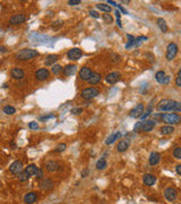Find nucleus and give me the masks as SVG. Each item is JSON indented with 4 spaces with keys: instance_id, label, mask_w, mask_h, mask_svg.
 Instances as JSON below:
<instances>
[{
    "instance_id": "1",
    "label": "nucleus",
    "mask_w": 181,
    "mask_h": 204,
    "mask_svg": "<svg viewBox=\"0 0 181 204\" xmlns=\"http://www.w3.org/2000/svg\"><path fill=\"white\" fill-rule=\"evenodd\" d=\"M156 110L158 112H180L181 111V103L176 100H171V99H164L157 103Z\"/></svg>"
},
{
    "instance_id": "2",
    "label": "nucleus",
    "mask_w": 181,
    "mask_h": 204,
    "mask_svg": "<svg viewBox=\"0 0 181 204\" xmlns=\"http://www.w3.org/2000/svg\"><path fill=\"white\" fill-rule=\"evenodd\" d=\"M156 118L161 119L162 122L170 125V126L178 125L181 122V117L179 113H157Z\"/></svg>"
},
{
    "instance_id": "3",
    "label": "nucleus",
    "mask_w": 181,
    "mask_h": 204,
    "mask_svg": "<svg viewBox=\"0 0 181 204\" xmlns=\"http://www.w3.org/2000/svg\"><path fill=\"white\" fill-rule=\"evenodd\" d=\"M38 56H39V52L34 49H22L15 54V58L20 61H26V60H31Z\"/></svg>"
},
{
    "instance_id": "4",
    "label": "nucleus",
    "mask_w": 181,
    "mask_h": 204,
    "mask_svg": "<svg viewBox=\"0 0 181 204\" xmlns=\"http://www.w3.org/2000/svg\"><path fill=\"white\" fill-rule=\"evenodd\" d=\"M98 95H100V90L95 88H87L82 90L80 92V97L85 99V100H92L94 97H96Z\"/></svg>"
},
{
    "instance_id": "5",
    "label": "nucleus",
    "mask_w": 181,
    "mask_h": 204,
    "mask_svg": "<svg viewBox=\"0 0 181 204\" xmlns=\"http://www.w3.org/2000/svg\"><path fill=\"white\" fill-rule=\"evenodd\" d=\"M178 45H176L174 42H171V43L167 44V54H165V58L169 61H172L173 59L176 58V56L178 54Z\"/></svg>"
},
{
    "instance_id": "6",
    "label": "nucleus",
    "mask_w": 181,
    "mask_h": 204,
    "mask_svg": "<svg viewBox=\"0 0 181 204\" xmlns=\"http://www.w3.org/2000/svg\"><path fill=\"white\" fill-rule=\"evenodd\" d=\"M82 56H83V51L78 48L70 49L68 52H67V57H68V59L71 60V61H77L78 59H80Z\"/></svg>"
},
{
    "instance_id": "7",
    "label": "nucleus",
    "mask_w": 181,
    "mask_h": 204,
    "mask_svg": "<svg viewBox=\"0 0 181 204\" xmlns=\"http://www.w3.org/2000/svg\"><path fill=\"white\" fill-rule=\"evenodd\" d=\"M35 79L39 82H43L45 79H48L50 76V72L47 68H40L35 72Z\"/></svg>"
},
{
    "instance_id": "8",
    "label": "nucleus",
    "mask_w": 181,
    "mask_h": 204,
    "mask_svg": "<svg viewBox=\"0 0 181 204\" xmlns=\"http://www.w3.org/2000/svg\"><path fill=\"white\" fill-rule=\"evenodd\" d=\"M164 197L167 202H174L178 197V192L174 187H167V190H164Z\"/></svg>"
},
{
    "instance_id": "9",
    "label": "nucleus",
    "mask_w": 181,
    "mask_h": 204,
    "mask_svg": "<svg viewBox=\"0 0 181 204\" xmlns=\"http://www.w3.org/2000/svg\"><path fill=\"white\" fill-rule=\"evenodd\" d=\"M24 170V167H23V162L20 160L14 161L11 165H9V171L13 174V175H18L20 171Z\"/></svg>"
},
{
    "instance_id": "10",
    "label": "nucleus",
    "mask_w": 181,
    "mask_h": 204,
    "mask_svg": "<svg viewBox=\"0 0 181 204\" xmlns=\"http://www.w3.org/2000/svg\"><path fill=\"white\" fill-rule=\"evenodd\" d=\"M144 112V104L143 103H139L136 107H134L129 112V117L131 118H139L142 116V113Z\"/></svg>"
},
{
    "instance_id": "11",
    "label": "nucleus",
    "mask_w": 181,
    "mask_h": 204,
    "mask_svg": "<svg viewBox=\"0 0 181 204\" xmlns=\"http://www.w3.org/2000/svg\"><path fill=\"white\" fill-rule=\"evenodd\" d=\"M53 181L49 178H43V179L40 180V188L42 190H45V192H48V190H51L53 188Z\"/></svg>"
},
{
    "instance_id": "12",
    "label": "nucleus",
    "mask_w": 181,
    "mask_h": 204,
    "mask_svg": "<svg viewBox=\"0 0 181 204\" xmlns=\"http://www.w3.org/2000/svg\"><path fill=\"white\" fill-rule=\"evenodd\" d=\"M44 167H45V169L48 170L49 172H56V171H58V170L61 168L58 161H54V160L47 161L45 165H44Z\"/></svg>"
},
{
    "instance_id": "13",
    "label": "nucleus",
    "mask_w": 181,
    "mask_h": 204,
    "mask_svg": "<svg viewBox=\"0 0 181 204\" xmlns=\"http://www.w3.org/2000/svg\"><path fill=\"white\" fill-rule=\"evenodd\" d=\"M155 79L160 84H169L170 82V76H167L164 70H160L155 74Z\"/></svg>"
},
{
    "instance_id": "14",
    "label": "nucleus",
    "mask_w": 181,
    "mask_h": 204,
    "mask_svg": "<svg viewBox=\"0 0 181 204\" xmlns=\"http://www.w3.org/2000/svg\"><path fill=\"white\" fill-rule=\"evenodd\" d=\"M161 159H162L161 154H160L158 152H156V151H154V152H152V153L149 154V158H148V163L154 167V165H157L160 162H161Z\"/></svg>"
},
{
    "instance_id": "15",
    "label": "nucleus",
    "mask_w": 181,
    "mask_h": 204,
    "mask_svg": "<svg viewBox=\"0 0 181 204\" xmlns=\"http://www.w3.org/2000/svg\"><path fill=\"white\" fill-rule=\"evenodd\" d=\"M120 77H121V74L119 72H112L105 76V82L109 84H116L120 79Z\"/></svg>"
},
{
    "instance_id": "16",
    "label": "nucleus",
    "mask_w": 181,
    "mask_h": 204,
    "mask_svg": "<svg viewBox=\"0 0 181 204\" xmlns=\"http://www.w3.org/2000/svg\"><path fill=\"white\" fill-rule=\"evenodd\" d=\"M92 74H93V72H92V69H91V68L83 67L80 70H79V78H80L82 81L87 82L88 79L91 78V76H92Z\"/></svg>"
},
{
    "instance_id": "17",
    "label": "nucleus",
    "mask_w": 181,
    "mask_h": 204,
    "mask_svg": "<svg viewBox=\"0 0 181 204\" xmlns=\"http://www.w3.org/2000/svg\"><path fill=\"white\" fill-rule=\"evenodd\" d=\"M25 20H26V16L23 14H18V15L11 16L9 20V23L11 25H20V24L25 23Z\"/></svg>"
},
{
    "instance_id": "18",
    "label": "nucleus",
    "mask_w": 181,
    "mask_h": 204,
    "mask_svg": "<svg viewBox=\"0 0 181 204\" xmlns=\"http://www.w3.org/2000/svg\"><path fill=\"white\" fill-rule=\"evenodd\" d=\"M10 75H11V77L14 78V79H18L20 81V79H23L25 77V72L18 67H14L10 70Z\"/></svg>"
},
{
    "instance_id": "19",
    "label": "nucleus",
    "mask_w": 181,
    "mask_h": 204,
    "mask_svg": "<svg viewBox=\"0 0 181 204\" xmlns=\"http://www.w3.org/2000/svg\"><path fill=\"white\" fill-rule=\"evenodd\" d=\"M129 146H130V140L129 138H123V140H121L118 143L117 151L120 152V153H122V152H125V151H127L129 149Z\"/></svg>"
},
{
    "instance_id": "20",
    "label": "nucleus",
    "mask_w": 181,
    "mask_h": 204,
    "mask_svg": "<svg viewBox=\"0 0 181 204\" xmlns=\"http://www.w3.org/2000/svg\"><path fill=\"white\" fill-rule=\"evenodd\" d=\"M155 127V122L154 120H143L142 122V126H140V131L147 133V131H151Z\"/></svg>"
},
{
    "instance_id": "21",
    "label": "nucleus",
    "mask_w": 181,
    "mask_h": 204,
    "mask_svg": "<svg viewBox=\"0 0 181 204\" xmlns=\"http://www.w3.org/2000/svg\"><path fill=\"white\" fill-rule=\"evenodd\" d=\"M38 199V194L35 192H29L27 194H25L24 196V202L25 204H34Z\"/></svg>"
},
{
    "instance_id": "22",
    "label": "nucleus",
    "mask_w": 181,
    "mask_h": 204,
    "mask_svg": "<svg viewBox=\"0 0 181 204\" xmlns=\"http://www.w3.org/2000/svg\"><path fill=\"white\" fill-rule=\"evenodd\" d=\"M143 181L144 184L147 186H153V185L156 183V177L152 174H146V175L143 176Z\"/></svg>"
},
{
    "instance_id": "23",
    "label": "nucleus",
    "mask_w": 181,
    "mask_h": 204,
    "mask_svg": "<svg viewBox=\"0 0 181 204\" xmlns=\"http://www.w3.org/2000/svg\"><path fill=\"white\" fill-rule=\"evenodd\" d=\"M62 70H64V73L66 76H73L74 74L77 72V66H76V65H73V63H69V65H67Z\"/></svg>"
},
{
    "instance_id": "24",
    "label": "nucleus",
    "mask_w": 181,
    "mask_h": 204,
    "mask_svg": "<svg viewBox=\"0 0 181 204\" xmlns=\"http://www.w3.org/2000/svg\"><path fill=\"white\" fill-rule=\"evenodd\" d=\"M120 137H121V133H120V131H114V133H112V134L107 138L105 144H107V145H111V144H113L117 140H119Z\"/></svg>"
},
{
    "instance_id": "25",
    "label": "nucleus",
    "mask_w": 181,
    "mask_h": 204,
    "mask_svg": "<svg viewBox=\"0 0 181 204\" xmlns=\"http://www.w3.org/2000/svg\"><path fill=\"white\" fill-rule=\"evenodd\" d=\"M101 79H102V76H101V74L100 73H94L92 74V76H91V78L88 79L87 82L91 84V85H96V84H98V83L101 82Z\"/></svg>"
},
{
    "instance_id": "26",
    "label": "nucleus",
    "mask_w": 181,
    "mask_h": 204,
    "mask_svg": "<svg viewBox=\"0 0 181 204\" xmlns=\"http://www.w3.org/2000/svg\"><path fill=\"white\" fill-rule=\"evenodd\" d=\"M57 60H58V56L57 54H49L45 58L44 63H45V66H53V65H56Z\"/></svg>"
},
{
    "instance_id": "27",
    "label": "nucleus",
    "mask_w": 181,
    "mask_h": 204,
    "mask_svg": "<svg viewBox=\"0 0 181 204\" xmlns=\"http://www.w3.org/2000/svg\"><path fill=\"white\" fill-rule=\"evenodd\" d=\"M173 131H174V127L170 126V125L162 126L161 129H160V133L162 135H171V134H173Z\"/></svg>"
},
{
    "instance_id": "28",
    "label": "nucleus",
    "mask_w": 181,
    "mask_h": 204,
    "mask_svg": "<svg viewBox=\"0 0 181 204\" xmlns=\"http://www.w3.org/2000/svg\"><path fill=\"white\" fill-rule=\"evenodd\" d=\"M156 24L157 26L160 27V29H161L163 33H167V22L163 20V18H157L156 20Z\"/></svg>"
},
{
    "instance_id": "29",
    "label": "nucleus",
    "mask_w": 181,
    "mask_h": 204,
    "mask_svg": "<svg viewBox=\"0 0 181 204\" xmlns=\"http://www.w3.org/2000/svg\"><path fill=\"white\" fill-rule=\"evenodd\" d=\"M38 169H39V167L36 165H34V163H31V165H29L26 168H25V171L29 174V176H34L35 175V172L38 171Z\"/></svg>"
},
{
    "instance_id": "30",
    "label": "nucleus",
    "mask_w": 181,
    "mask_h": 204,
    "mask_svg": "<svg viewBox=\"0 0 181 204\" xmlns=\"http://www.w3.org/2000/svg\"><path fill=\"white\" fill-rule=\"evenodd\" d=\"M17 176H18V180H20V181H22V183H24V181H27V180L29 179V177H31V176H29V174H27V172L25 171V170L20 171V172Z\"/></svg>"
},
{
    "instance_id": "31",
    "label": "nucleus",
    "mask_w": 181,
    "mask_h": 204,
    "mask_svg": "<svg viewBox=\"0 0 181 204\" xmlns=\"http://www.w3.org/2000/svg\"><path fill=\"white\" fill-rule=\"evenodd\" d=\"M96 8H98V10L104 11V13H110V11H111V7L109 5H107V4H98V5H96Z\"/></svg>"
},
{
    "instance_id": "32",
    "label": "nucleus",
    "mask_w": 181,
    "mask_h": 204,
    "mask_svg": "<svg viewBox=\"0 0 181 204\" xmlns=\"http://www.w3.org/2000/svg\"><path fill=\"white\" fill-rule=\"evenodd\" d=\"M107 165H108V163H107V161L104 160V159H100V160L96 162V169L98 170H103L107 168Z\"/></svg>"
},
{
    "instance_id": "33",
    "label": "nucleus",
    "mask_w": 181,
    "mask_h": 204,
    "mask_svg": "<svg viewBox=\"0 0 181 204\" xmlns=\"http://www.w3.org/2000/svg\"><path fill=\"white\" fill-rule=\"evenodd\" d=\"M62 69H64V68L61 67L60 65H53L52 68H51V73L54 74V75H59V74L62 72Z\"/></svg>"
},
{
    "instance_id": "34",
    "label": "nucleus",
    "mask_w": 181,
    "mask_h": 204,
    "mask_svg": "<svg viewBox=\"0 0 181 204\" xmlns=\"http://www.w3.org/2000/svg\"><path fill=\"white\" fill-rule=\"evenodd\" d=\"M152 106H148V107H147V109L146 110H145V112H143L142 113V116L139 117V118H140V119H142V120H144V119H146L147 117L149 116V115H151V113H152Z\"/></svg>"
},
{
    "instance_id": "35",
    "label": "nucleus",
    "mask_w": 181,
    "mask_h": 204,
    "mask_svg": "<svg viewBox=\"0 0 181 204\" xmlns=\"http://www.w3.org/2000/svg\"><path fill=\"white\" fill-rule=\"evenodd\" d=\"M127 38H128V43L126 44V49H129L134 47V43H135V38L130 35V34H127Z\"/></svg>"
},
{
    "instance_id": "36",
    "label": "nucleus",
    "mask_w": 181,
    "mask_h": 204,
    "mask_svg": "<svg viewBox=\"0 0 181 204\" xmlns=\"http://www.w3.org/2000/svg\"><path fill=\"white\" fill-rule=\"evenodd\" d=\"M4 112L6 115H14L16 112V109L14 107H11V106H6V107H4Z\"/></svg>"
},
{
    "instance_id": "37",
    "label": "nucleus",
    "mask_w": 181,
    "mask_h": 204,
    "mask_svg": "<svg viewBox=\"0 0 181 204\" xmlns=\"http://www.w3.org/2000/svg\"><path fill=\"white\" fill-rule=\"evenodd\" d=\"M66 147H67V145H66L65 143H60V144H58V145L56 146V149H54V152H57V153L64 152V151L66 150Z\"/></svg>"
},
{
    "instance_id": "38",
    "label": "nucleus",
    "mask_w": 181,
    "mask_h": 204,
    "mask_svg": "<svg viewBox=\"0 0 181 204\" xmlns=\"http://www.w3.org/2000/svg\"><path fill=\"white\" fill-rule=\"evenodd\" d=\"M173 156L178 159V160H180L181 159V147L180 146H176V149L173 150Z\"/></svg>"
},
{
    "instance_id": "39",
    "label": "nucleus",
    "mask_w": 181,
    "mask_h": 204,
    "mask_svg": "<svg viewBox=\"0 0 181 204\" xmlns=\"http://www.w3.org/2000/svg\"><path fill=\"white\" fill-rule=\"evenodd\" d=\"M35 178H36V180H41V179H43V177H44V172H43V170L41 169V168H39L38 169V171L35 172Z\"/></svg>"
},
{
    "instance_id": "40",
    "label": "nucleus",
    "mask_w": 181,
    "mask_h": 204,
    "mask_svg": "<svg viewBox=\"0 0 181 204\" xmlns=\"http://www.w3.org/2000/svg\"><path fill=\"white\" fill-rule=\"evenodd\" d=\"M102 18H103V20H104L105 23H108V24H111V23H113V18H112V16H111V15L103 14Z\"/></svg>"
},
{
    "instance_id": "41",
    "label": "nucleus",
    "mask_w": 181,
    "mask_h": 204,
    "mask_svg": "<svg viewBox=\"0 0 181 204\" xmlns=\"http://www.w3.org/2000/svg\"><path fill=\"white\" fill-rule=\"evenodd\" d=\"M147 40L146 36H138V38H135V43H134V47H138L139 44L142 43L143 41Z\"/></svg>"
},
{
    "instance_id": "42",
    "label": "nucleus",
    "mask_w": 181,
    "mask_h": 204,
    "mask_svg": "<svg viewBox=\"0 0 181 204\" xmlns=\"http://www.w3.org/2000/svg\"><path fill=\"white\" fill-rule=\"evenodd\" d=\"M176 86H178V88H181V70H179L178 74H176Z\"/></svg>"
},
{
    "instance_id": "43",
    "label": "nucleus",
    "mask_w": 181,
    "mask_h": 204,
    "mask_svg": "<svg viewBox=\"0 0 181 204\" xmlns=\"http://www.w3.org/2000/svg\"><path fill=\"white\" fill-rule=\"evenodd\" d=\"M70 112L73 113V115H80L82 112H83V108H73Z\"/></svg>"
},
{
    "instance_id": "44",
    "label": "nucleus",
    "mask_w": 181,
    "mask_h": 204,
    "mask_svg": "<svg viewBox=\"0 0 181 204\" xmlns=\"http://www.w3.org/2000/svg\"><path fill=\"white\" fill-rule=\"evenodd\" d=\"M29 127L31 129H35V131H36V129H39V124L36 122H31L29 124Z\"/></svg>"
},
{
    "instance_id": "45",
    "label": "nucleus",
    "mask_w": 181,
    "mask_h": 204,
    "mask_svg": "<svg viewBox=\"0 0 181 204\" xmlns=\"http://www.w3.org/2000/svg\"><path fill=\"white\" fill-rule=\"evenodd\" d=\"M111 61H112V63H119V61H120V56H119V54H111Z\"/></svg>"
},
{
    "instance_id": "46",
    "label": "nucleus",
    "mask_w": 181,
    "mask_h": 204,
    "mask_svg": "<svg viewBox=\"0 0 181 204\" xmlns=\"http://www.w3.org/2000/svg\"><path fill=\"white\" fill-rule=\"evenodd\" d=\"M140 126H142V122H136V125L134 126V131H140Z\"/></svg>"
},
{
    "instance_id": "47",
    "label": "nucleus",
    "mask_w": 181,
    "mask_h": 204,
    "mask_svg": "<svg viewBox=\"0 0 181 204\" xmlns=\"http://www.w3.org/2000/svg\"><path fill=\"white\" fill-rule=\"evenodd\" d=\"M80 4V0H69L68 1V5L69 6H76Z\"/></svg>"
},
{
    "instance_id": "48",
    "label": "nucleus",
    "mask_w": 181,
    "mask_h": 204,
    "mask_svg": "<svg viewBox=\"0 0 181 204\" xmlns=\"http://www.w3.org/2000/svg\"><path fill=\"white\" fill-rule=\"evenodd\" d=\"M89 15H91L93 18H98V17H100V15H98L95 10H91V11H89Z\"/></svg>"
},
{
    "instance_id": "49",
    "label": "nucleus",
    "mask_w": 181,
    "mask_h": 204,
    "mask_svg": "<svg viewBox=\"0 0 181 204\" xmlns=\"http://www.w3.org/2000/svg\"><path fill=\"white\" fill-rule=\"evenodd\" d=\"M87 175H88V169H84L83 171H82V174H80L82 178H85V177H87Z\"/></svg>"
},
{
    "instance_id": "50",
    "label": "nucleus",
    "mask_w": 181,
    "mask_h": 204,
    "mask_svg": "<svg viewBox=\"0 0 181 204\" xmlns=\"http://www.w3.org/2000/svg\"><path fill=\"white\" fill-rule=\"evenodd\" d=\"M117 7H118V8H119L120 10H121V11H122V14H128V11H127L126 9H125V8H123V7H122L121 5H117Z\"/></svg>"
},
{
    "instance_id": "51",
    "label": "nucleus",
    "mask_w": 181,
    "mask_h": 204,
    "mask_svg": "<svg viewBox=\"0 0 181 204\" xmlns=\"http://www.w3.org/2000/svg\"><path fill=\"white\" fill-rule=\"evenodd\" d=\"M176 174H178V175H181V165H176Z\"/></svg>"
},
{
    "instance_id": "52",
    "label": "nucleus",
    "mask_w": 181,
    "mask_h": 204,
    "mask_svg": "<svg viewBox=\"0 0 181 204\" xmlns=\"http://www.w3.org/2000/svg\"><path fill=\"white\" fill-rule=\"evenodd\" d=\"M53 115H50V116H48V117H41L40 118V120H47V119H49V118H53Z\"/></svg>"
},
{
    "instance_id": "53",
    "label": "nucleus",
    "mask_w": 181,
    "mask_h": 204,
    "mask_svg": "<svg viewBox=\"0 0 181 204\" xmlns=\"http://www.w3.org/2000/svg\"><path fill=\"white\" fill-rule=\"evenodd\" d=\"M108 5H112V6H114V7H117L118 4H116V2L112 1V0H108Z\"/></svg>"
},
{
    "instance_id": "54",
    "label": "nucleus",
    "mask_w": 181,
    "mask_h": 204,
    "mask_svg": "<svg viewBox=\"0 0 181 204\" xmlns=\"http://www.w3.org/2000/svg\"><path fill=\"white\" fill-rule=\"evenodd\" d=\"M116 16H117V20H120V17H121V13L120 11H118V10H116Z\"/></svg>"
},
{
    "instance_id": "55",
    "label": "nucleus",
    "mask_w": 181,
    "mask_h": 204,
    "mask_svg": "<svg viewBox=\"0 0 181 204\" xmlns=\"http://www.w3.org/2000/svg\"><path fill=\"white\" fill-rule=\"evenodd\" d=\"M117 24L119 27H122V25H121V22H120V20H117Z\"/></svg>"
},
{
    "instance_id": "56",
    "label": "nucleus",
    "mask_w": 181,
    "mask_h": 204,
    "mask_svg": "<svg viewBox=\"0 0 181 204\" xmlns=\"http://www.w3.org/2000/svg\"><path fill=\"white\" fill-rule=\"evenodd\" d=\"M0 51H1V52H5L6 48H5V47H1V48H0Z\"/></svg>"
},
{
    "instance_id": "57",
    "label": "nucleus",
    "mask_w": 181,
    "mask_h": 204,
    "mask_svg": "<svg viewBox=\"0 0 181 204\" xmlns=\"http://www.w3.org/2000/svg\"><path fill=\"white\" fill-rule=\"evenodd\" d=\"M122 4H129V1H128V0H127V1H126V0H123Z\"/></svg>"
},
{
    "instance_id": "58",
    "label": "nucleus",
    "mask_w": 181,
    "mask_h": 204,
    "mask_svg": "<svg viewBox=\"0 0 181 204\" xmlns=\"http://www.w3.org/2000/svg\"><path fill=\"white\" fill-rule=\"evenodd\" d=\"M1 185H2V184H1V181H0V187H1Z\"/></svg>"
}]
</instances>
